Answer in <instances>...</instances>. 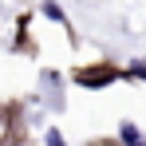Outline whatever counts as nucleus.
<instances>
[{
  "label": "nucleus",
  "instance_id": "obj_1",
  "mask_svg": "<svg viewBox=\"0 0 146 146\" xmlns=\"http://www.w3.org/2000/svg\"><path fill=\"white\" fill-rule=\"evenodd\" d=\"M79 87H111L115 79H122L119 67H111V63H99V67H83V71H75L71 75Z\"/></svg>",
  "mask_w": 146,
  "mask_h": 146
},
{
  "label": "nucleus",
  "instance_id": "obj_6",
  "mask_svg": "<svg viewBox=\"0 0 146 146\" xmlns=\"http://www.w3.org/2000/svg\"><path fill=\"white\" fill-rule=\"evenodd\" d=\"M44 146H67V138H63V130H55V126H48V130H44Z\"/></svg>",
  "mask_w": 146,
  "mask_h": 146
},
{
  "label": "nucleus",
  "instance_id": "obj_5",
  "mask_svg": "<svg viewBox=\"0 0 146 146\" xmlns=\"http://www.w3.org/2000/svg\"><path fill=\"white\" fill-rule=\"evenodd\" d=\"M122 79H142V83H146V63H138V59L126 63V67H122Z\"/></svg>",
  "mask_w": 146,
  "mask_h": 146
},
{
  "label": "nucleus",
  "instance_id": "obj_2",
  "mask_svg": "<svg viewBox=\"0 0 146 146\" xmlns=\"http://www.w3.org/2000/svg\"><path fill=\"white\" fill-rule=\"evenodd\" d=\"M40 87L48 91V99H51V111H63V99H59V87H63V79H59V71H40Z\"/></svg>",
  "mask_w": 146,
  "mask_h": 146
},
{
  "label": "nucleus",
  "instance_id": "obj_4",
  "mask_svg": "<svg viewBox=\"0 0 146 146\" xmlns=\"http://www.w3.org/2000/svg\"><path fill=\"white\" fill-rule=\"evenodd\" d=\"M40 12H44V16H48L51 24H59V28H67V12H63V8H59V4H55V0H40Z\"/></svg>",
  "mask_w": 146,
  "mask_h": 146
},
{
  "label": "nucleus",
  "instance_id": "obj_3",
  "mask_svg": "<svg viewBox=\"0 0 146 146\" xmlns=\"http://www.w3.org/2000/svg\"><path fill=\"white\" fill-rule=\"evenodd\" d=\"M119 146H146L142 130H138L130 119H122V122H119Z\"/></svg>",
  "mask_w": 146,
  "mask_h": 146
}]
</instances>
